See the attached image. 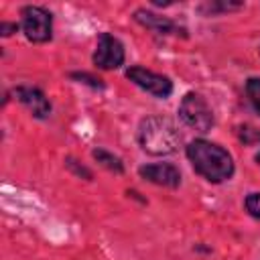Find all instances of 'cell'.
<instances>
[{"mask_svg": "<svg viewBox=\"0 0 260 260\" xmlns=\"http://www.w3.org/2000/svg\"><path fill=\"white\" fill-rule=\"evenodd\" d=\"M185 154H187L193 171L209 183L217 185V183L232 179V175H234L236 167H234L232 154L215 142H209L205 138H195L185 146Z\"/></svg>", "mask_w": 260, "mask_h": 260, "instance_id": "1", "label": "cell"}, {"mask_svg": "<svg viewBox=\"0 0 260 260\" xmlns=\"http://www.w3.org/2000/svg\"><path fill=\"white\" fill-rule=\"evenodd\" d=\"M140 148L150 156L173 154L181 144V134L177 126L165 116H146L138 124L136 132Z\"/></svg>", "mask_w": 260, "mask_h": 260, "instance_id": "2", "label": "cell"}, {"mask_svg": "<svg viewBox=\"0 0 260 260\" xmlns=\"http://www.w3.org/2000/svg\"><path fill=\"white\" fill-rule=\"evenodd\" d=\"M179 118L189 126L193 128L195 132L199 134H207L213 124H215V118H213V110L209 108L207 100L197 93V91H187L183 98H181V104H179Z\"/></svg>", "mask_w": 260, "mask_h": 260, "instance_id": "3", "label": "cell"}, {"mask_svg": "<svg viewBox=\"0 0 260 260\" xmlns=\"http://www.w3.org/2000/svg\"><path fill=\"white\" fill-rule=\"evenodd\" d=\"M20 26L30 43H47L53 37V16L43 6H24L20 10Z\"/></svg>", "mask_w": 260, "mask_h": 260, "instance_id": "4", "label": "cell"}, {"mask_svg": "<svg viewBox=\"0 0 260 260\" xmlns=\"http://www.w3.org/2000/svg\"><path fill=\"white\" fill-rule=\"evenodd\" d=\"M126 77L138 85L140 89H144L146 93L158 98V100H167L173 93V81L167 75H160L156 71H150L146 67L140 65H132L126 69Z\"/></svg>", "mask_w": 260, "mask_h": 260, "instance_id": "5", "label": "cell"}, {"mask_svg": "<svg viewBox=\"0 0 260 260\" xmlns=\"http://www.w3.org/2000/svg\"><path fill=\"white\" fill-rule=\"evenodd\" d=\"M91 59H93V65L100 69H106V71L120 69L126 61V51L122 41L110 32H102L98 37V45Z\"/></svg>", "mask_w": 260, "mask_h": 260, "instance_id": "6", "label": "cell"}, {"mask_svg": "<svg viewBox=\"0 0 260 260\" xmlns=\"http://www.w3.org/2000/svg\"><path fill=\"white\" fill-rule=\"evenodd\" d=\"M138 175L148 181L154 183L158 187H169V189H177L181 185V171L171 165V162H154V165H142L138 167Z\"/></svg>", "mask_w": 260, "mask_h": 260, "instance_id": "7", "label": "cell"}, {"mask_svg": "<svg viewBox=\"0 0 260 260\" xmlns=\"http://www.w3.org/2000/svg\"><path fill=\"white\" fill-rule=\"evenodd\" d=\"M132 18H134L140 26L148 28L150 32H154V35H158V37H169V35H183V37H187L185 28H181L177 22H173L171 18L160 16V14L152 12V10H146V8L134 10V16H132Z\"/></svg>", "mask_w": 260, "mask_h": 260, "instance_id": "8", "label": "cell"}, {"mask_svg": "<svg viewBox=\"0 0 260 260\" xmlns=\"http://www.w3.org/2000/svg\"><path fill=\"white\" fill-rule=\"evenodd\" d=\"M14 98L35 116V118H47L51 114V102L47 100V95L39 89V87H32V85H18L12 89Z\"/></svg>", "mask_w": 260, "mask_h": 260, "instance_id": "9", "label": "cell"}, {"mask_svg": "<svg viewBox=\"0 0 260 260\" xmlns=\"http://www.w3.org/2000/svg\"><path fill=\"white\" fill-rule=\"evenodd\" d=\"M91 156H93L104 169H108V171H112V173H116V175H122V173H124V162H122V158L116 156L114 152H110V150H106V148H93V150H91Z\"/></svg>", "mask_w": 260, "mask_h": 260, "instance_id": "10", "label": "cell"}, {"mask_svg": "<svg viewBox=\"0 0 260 260\" xmlns=\"http://www.w3.org/2000/svg\"><path fill=\"white\" fill-rule=\"evenodd\" d=\"M242 6H244L242 2H205L199 6V12H203L205 16H215L219 12H232Z\"/></svg>", "mask_w": 260, "mask_h": 260, "instance_id": "11", "label": "cell"}, {"mask_svg": "<svg viewBox=\"0 0 260 260\" xmlns=\"http://www.w3.org/2000/svg\"><path fill=\"white\" fill-rule=\"evenodd\" d=\"M246 95H248L252 108L256 110V114L260 116V77H250L246 81Z\"/></svg>", "mask_w": 260, "mask_h": 260, "instance_id": "12", "label": "cell"}, {"mask_svg": "<svg viewBox=\"0 0 260 260\" xmlns=\"http://www.w3.org/2000/svg\"><path fill=\"white\" fill-rule=\"evenodd\" d=\"M65 167H67L75 177H79V179H85V181H91V179H93V173H91L85 165H81L77 158H73V156H65Z\"/></svg>", "mask_w": 260, "mask_h": 260, "instance_id": "13", "label": "cell"}, {"mask_svg": "<svg viewBox=\"0 0 260 260\" xmlns=\"http://www.w3.org/2000/svg\"><path fill=\"white\" fill-rule=\"evenodd\" d=\"M238 138H240V142H244V144H248V146H252V144H260V130L258 128H254V126H240L238 128Z\"/></svg>", "mask_w": 260, "mask_h": 260, "instance_id": "14", "label": "cell"}, {"mask_svg": "<svg viewBox=\"0 0 260 260\" xmlns=\"http://www.w3.org/2000/svg\"><path fill=\"white\" fill-rule=\"evenodd\" d=\"M244 207H246V211H248L254 219H260V191H258V193H250V195L244 199Z\"/></svg>", "mask_w": 260, "mask_h": 260, "instance_id": "15", "label": "cell"}, {"mask_svg": "<svg viewBox=\"0 0 260 260\" xmlns=\"http://www.w3.org/2000/svg\"><path fill=\"white\" fill-rule=\"evenodd\" d=\"M69 77L71 79H77L79 83H85V85H91V87H104V81L100 79V77H95V75H89V73H85V71H77V73H69Z\"/></svg>", "mask_w": 260, "mask_h": 260, "instance_id": "16", "label": "cell"}, {"mask_svg": "<svg viewBox=\"0 0 260 260\" xmlns=\"http://www.w3.org/2000/svg\"><path fill=\"white\" fill-rule=\"evenodd\" d=\"M16 30H18V22H6V20L0 22V35L2 37H10Z\"/></svg>", "mask_w": 260, "mask_h": 260, "instance_id": "17", "label": "cell"}, {"mask_svg": "<svg viewBox=\"0 0 260 260\" xmlns=\"http://www.w3.org/2000/svg\"><path fill=\"white\" fill-rule=\"evenodd\" d=\"M256 162H258V165H260V152H258V154H256Z\"/></svg>", "mask_w": 260, "mask_h": 260, "instance_id": "18", "label": "cell"}]
</instances>
